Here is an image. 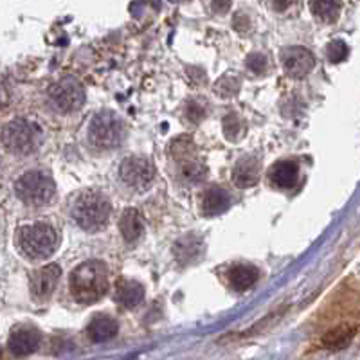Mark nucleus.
Here are the masks:
<instances>
[{
    "label": "nucleus",
    "instance_id": "dca6fc26",
    "mask_svg": "<svg viewBox=\"0 0 360 360\" xmlns=\"http://www.w3.org/2000/svg\"><path fill=\"white\" fill-rule=\"evenodd\" d=\"M119 230L126 243H137L144 235V222L143 216L137 209H125V213L119 218Z\"/></svg>",
    "mask_w": 360,
    "mask_h": 360
},
{
    "label": "nucleus",
    "instance_id": "f03ea898",
    "mask_svg": "<svg viewBox=\"0 0 360 360\" xmlns=\"http://www.w3.org/2000/svg\"><path fill=\"white\" fill-rule=\"evenodd\" d=\"M15 242L22 256L31 261H42L50 258L58 249V233L49 223L36 222L22 226L15 235Z\"/></svg>",
    "mask_w": 360,
    "mask_h": 360
},
{
    "label": "nucleus",
    "instance_id": "7c9ffc66",
    "mask_svg": "<svg viewBox=\"0 0 360 360\" xmlns=\"http://www.w3.org/2000/svg\"><path fill=\"white\" fill-rule=\"evenodd\" d=\"M0 356H2V349H0Z\"/></svg>",
    "mask_w": 360,
    "mask_h": 360
},
{
    "label": "nucleus",
    "instance_id": "9b49d317",
    "mask_svg": "<svg viewBox=\"0 0 360 360\" xmlns=\"http://www.w3.org/2000/svg\"><path fill=\"white\" fill-rule=\"evenodd\" d=\"M42 333L34 326H17L8 340L9 352L15 356H29L40 348Z\"/></svg>",
    "mask_w": 360,
    "mask_h": 360
},
{
    "label": "nucleus",
    "instance_id": "6e6552de",
    "mask_svg": "<svg viewBox=\"0 0 360 360\" xmlns=\"http://www.w3.org/2000/svg\"><path fill=\"white\" fill-rule=\"evenodd\" d=\"M119 175H121V180L128 188L135 189V191H144L153 182L155 169H153V166L146 157L134 155L123 160Z\"/></svg>",
    "mask_w": 360,
    "mask_h": 360
},
{
    "label": "nucleus",
    "instance_id": "c756f323",
    "mask_svg": "<svg viewBox=\"0 0 360 360\" xmlns=\"http://www.w3.org/2000/svg\"><path fill=\"white\" fill-rule=\"evenodd\" d=\"M230 8V0H213V9L216 13H226Z\"/></svg>",
    "mask_w": 360,
    "mask_h": 360
},
{
    "label": "nucleus",
    "instance_id": "412c9836",
    "mask_svg": "<svg viewBox=\"0 0 360 360\" xmlns=\"http://www.w3.org/2000/svg\"><path fill=\"white\" fill-rule=\"evenodd\" d=\"M342 2L340 0H312L310 9L319 20L335 22L339 18Z\"/></svg>",
    "mask_w": 360,
    "mask_h": 360
},
{
    "label": "nucleus",
    "instance_id": "bb28decb",
    "mask_svg": "<svg viewBox=\"0 0 360 360\" xmlns=\"http://www.w3.org/2000/svg\"><path fill=\"white\" fill-rule=\"evenodd\" d=\"M245 65H247L249 71L252 72V74L256 76H261L267 72L268 69V60L265 55H260V53H254V55H251L247 58V62H245Z\"/></svg>",
    "mask_w": 360,
    "mask_h": 360
},
{
    "label": "nucleus",
    "instance_id": "a878e982",
    "mask_svg": "<svg viewBox=\"0 0 360 360\" xmlns=\"http://www.w3.org/2000/svg\"><path fill=\"white\" fill-rule=\"evenodd\" d=\"M348 55H349V49L342 40H333V42L328 43L326 56L331 63L344 62V60L348 58Z\"/></svg>",
    "mask_w": 360,
    "mask_h": 360
},
{
    "label": "nucleus",
    "instance_id": "39448f33",
    "mask_svg": "<svg viewBox=\"0 0 360 360\" xmlns=\"http://www.w3.org/2000/svg\"><path fill=\"white\" fill-rule=\"evenodd\" d=\"M125 123L116 112L96 113L88 125V143L97 150H112L118 148L125 139Z\"/></svg>",
    "mask_w": 360,
    "mask_h": 360
},
{
    "label": "nucleus",
    "instance_id": "393cba45",
    "mask_svg": "<svg viewBox=\"0 0 360 360\" xmlns=\"http://www.w3.org/2000/svg\"><path fill=\"white\" fill-rule=\"evenodd\" d=\"M184 116L189 123L197 125V123H200L207 116V103L202 97H198V99H189L186 103Z\"/></svg>",
    "mask_w": 360,
    "mask_h": 360
},
{
    "label": "nucleus",
    "instance_id": "f8f14e48",
    "mask_svg": "<svg viewBox=\"0 0 360 360\" xmlns=\"http://www.w3.org/2000/svg\"><path fill=\"white\" fill-rule=\"evenodd\" d=\"M260 159H256V157L252 155L243 157V159H240L238 162L235 164V169H233V182H235L238 188H252V186L260 180Z\"/></svg>",
    "mask_w": 360,
    "mask_h": 360
},
{
    "label": "nucleus",
    "instance_id": "a211bd4d",
    "mask_svg": "<svg viewBox=\"0 0 360 360\" xmlns=\"http://www.w3.org/2000/svg\"><path fill=\"white\" fill-rule=\"evenodd\" d=\"M229 285L238 292H245V290L252 289L258 281V268L252 265H235L227 274Z\"/></svg>",
    "mask_w": 360,
    "mask_h": 360
},
{
    "label": "nucleus",
    "instance_id": "9d476101",
    "mask_svg": "<svg viewBox=\"0 0 360 360\" xmlns=\"http://www.w3.org/2000/svg\"><path fill=\"white\" fill-rule=\"evenodd\" d=\"M60 277H62V268L55 263L36 268L29 276V289L33 298L38 299V301L50 298L56 285H58Z\"/></svg>",
    "mask_w": 360,
    "mask_h": 360
},
{
    "label": "nucleus",
    "instance_id": "f3484780",
    "mask_svg": "<svg viewBox=\"0 0 360 360\" xmlns=\"http://www.w3.org/2000/svg\"><path fill=\"white\" fill-rule=\"evenodd\" d=\"M118 321L112 319L110 315H96V317L88 323L87 335L92 342H106L118 335Z\"/></svg>",
    "mask_w": 360,
    "mask_h": 360
},
{
    "label": "nucleus",
    "instance_id": "ddd939ff",
    "mask_svg": "<svg viewBox=\"0 0 360 360\" xmlns=\"http://www.w3.org/2000/svg\"><path fill=\"white\" fill-rule=\"evenodd\" d=\"M202 213L207 216H216V214L226 213L230 207V195L227 189L220 188V186H211L204 191L200 202Z\"/></svg>",
    "mask_w": 360,
    "mask_h": 360
},
{
    "label": "nucleus",
    "instance_id": "b1692460",
    "mask_svg": "<svg viewBox=\"0 0 360 360\" xmlns=\"http://www.w3.org/2000/svg\"><path fill=\"white\" fill-rule=\"evenodd\" d=\"M214 92L216 96H220L222 99H229V97H235L240 92V81L236 80L235 76H223L214 83Z\"/></svg>",
    "mask_w": 360,
    "mask_h": 360
},
{
    "label": "nucleus",
    "instance_id": "6ab92c4d",
    "mask_svg": "<svg viewBox=\"0 0 360 360\" xmlns=\"http://www.w3.org/2000/svg\"><path fill=\"white\" fill-rule=\"evenodd\" d=\"M202 251V240L195 235H188L184 238H180L175 245V256L176 260L182 265H189L193 261H197L200 258Z\"/></svg>",
    "mask_w": 360,
    "mask_h": 360
},
{
    "label": "nucleus",
    "instance_id": "aec40b11",
    "mask_svg": "<svg viewBox=\"0 0 360 360\" xmlns=\"http://www.w3.org/2000/svg\"><path fill=\"white\" fill-rule=\"evenodd\" d=\"M353 337H355V328L342 324V326H337L324 333L323 346L328 349H342L352 342Z\"/></svg>",
    "mask_w": 360,
    "mask_h": 360
},
{
    "label": "nucleus",
    "instance_id": "20e7f679",
    "mask_svg": "<svg viewBox=\"0 0 360 360\" xmlns=\"http://www.w3.org/2000/svg\"><path fill=\"white\" fill-rule=\"evenodd\" d=\"M15 193L22 204L31 205V207H43L55 198L56 184L49 173L42 169H29L17 179Z\"/></svg>",
    "mask_w": 360,
    "mask_h": 360
},
{
    "label": "nucleus",
    "instance_id": "c85d7f7f",
    "mask_svg": "<svg viewBox=\"0 0 360 360\" xmlns=\"http://www.w3.org/2000/svg\"><path fill=\"white\" fill-rule=\"evenodd\" d=\"M292 4L293 0H270V8L277 13L285 11V9H289Z\"/></svg>",
    "mask_w": 360,
    "mask_h": 360
},
{
    "label": "nucleus",
    "instance_id": "5701e85b",
    "mask_svg": "<svg viewBox=\"0 0 360 360\" xmlns=\"http://www.w3.org/2000/svg\"><path fill=\"white\" fill-rule=\"evenodd\" d=\"M245 130H247L245 121L236 112H230L229 116L223 118V134L230 143H238L240 139L245 135Z\"/></svg>",
    "mask_w": 360,
    "mask_h": 360
},
{
    "label": "nucleus",
    "instance_id": "4be33fe9",
    "mask_svg": "<svg viewBox=\"0 0 360 360\" xmlns=\"http://www.w3.org/2000/svg\"><path fill=\"white\" fill-rule=\"evenodd\" d=\"M180 172H182V179L191 182V184H197L207 176V166L202 160L186 157V159L180 160Z\"/></svg>",
    "mask_w": 360,
    "mask_h": 360
},
{
    "label": "nucleus",
    "instance_id": "4468645a",
    "mask_svg": "<svg viewBox=\"0 0 360 360\" xmlns=\"http://www.w3.org/2000/svg\"><path fill=\"white\" fill-rule=\"evenodd\" d=\"M299 168L292 160H279L268 169V182L277 189H290L298 184Z\"/></svg>",
    "mask_w": 360,
    "mask_h": 360
},
{
    "label": "nucleus",
    "instance_id": "7ed1b4c3",
    "mask_svg": "<svg viewBox=\"0 0 360 360\" xmlns=\"http://www.w3.org/2000/svg\"><path fill=\"white\" fill-rule=\"evenodd\" d=\"M72 220L83 230L96 233L105 229L112 214V204L99 191H83L72 205Z\"/></svg>",
    "mask_w": 360,
    "mask_h": 360
},
{
    "label": "nucleus",
    "instance_id": "0eeeda50",
    "mask_svg": "<svg viewBox=\"0 0 360 360\" xmlns=\"http://www.w3.org/2000/svg\"><path fill=\"white\" fill-rule=\"evenodd\" d=\"M49 99L62 113L76 112L85 103V88L76 78L65 76L49 88Z\"/></svg>",
    "mask_w": 360,
    "mask_h": 360
},
{
    "label": "nucleus",
    "instance_id": "f257e3e1",
    "mask_svg": "<svg viewBox=\"0 0 360 360\" xmlns=\"http://www.w3.org/2000/svg\"><path fill=\"white\" fill-rule=\"evenodd\" d=\"M69 286L72 298L80 305H94L109 292V268L103 261H85L72 270Z\"/></svg>",
    "mask_w": 360,
    "mask_h": 360
},
{
    "label": "nucleus",
    "instance_id": "423d86ee",
    "mask_svg": "<svg viewBox=\"0 0 360 360\" xmlns=\"http://www.w3.org/2000/svg\"><path fill=\"white\" fill-rule=\"evenodd\" d=\"M2 144L9 153L17 157L31 155L40 144V130L27 119H13L2 128Z\"/></svg>",
    "mask_w": 360,
    "mask_h": 360
},
{
    "label": "nucleus",
    "instance_id": "2eb2a0df",
    "mask_svg": "<svg viewBox=\"0 0 360 360\" xmlns=\"http://www.w3.org/2000/svg\"><path fill=\"white\" fill-rule=\"evenodd\" d=\"M116 301L128 310L137 308L144 301V286L137 281L121 279L116 286Z\"/></svg>",
    "mask_w": 360,
    "mask_h": 360
},
{
    "label": "nucleus",
    "instance_id": "cd10ccee",
    "mask_svg": "<svg viewBox=\"0 0 360 360\" xmlns=\"http://www.w3.org/2000/svg\"><path fill=\"white\" fill-rule=\"evenodd\" d=\"M233 25H235V29L238 33H247L251 29V20H249L247 15H243V13H238L233 20Z\"/></svg>",
    "mask_w": 360,
    "mask_h": 360
},
{
    "label": "nucleus",
    "instance_id": "1a4fd4ad",
    "mask_svg": "<svg viewBox=\"0 0 360 360\" xmlns=\"http://www.w3.org/2000/svg\"><path fill=\"white\" fill-rule=\"evenodd\" d=\"M281 63L290 78H305L315 67V58L306 47L292 46L281 50Z\"/></svg>",
    "mask_w": 360,
    "mask_h": 360
}]
</instances>
